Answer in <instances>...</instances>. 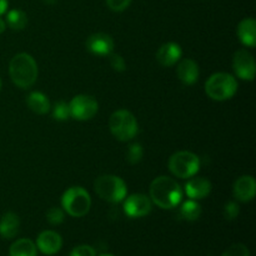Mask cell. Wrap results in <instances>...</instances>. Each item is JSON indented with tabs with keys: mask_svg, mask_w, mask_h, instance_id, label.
I'll list each match as a JSON object with an SVG mask.
<instances>
[{
	"mask_svg": "<svg viewBox=\"0 0 256 256\" xmlns=\"http://www.w3.org/2000/svg\"><path fill=\"white\" fill-rule=\"evenodd\" d=\"M38 248L30 239H18L9 249V256H36Z\"/></svg>",
	"mask_w": 256,
	"mask_h": 256,
	"instance_id": "obj_20",
	"label": "cell"
},
{
	"mask_svg": "<svg viewBox=\"0 0 256 256\" xmlns=\"http://www.w3.org/2000/svg\"><path fill=\"white\" fill-rule=\"evenodd\" d=\"M94 190L99 198L109 202H120L126 196V184L115 175H102L94 182Z\"/></svg>",
	"mask_w": 256,
	"mask_h": 256,
	"instance_id": "obj_6",
	"label": "cell"
},
{
	"mask_svg": "<svg viewBox=\"0 0 256 256\" xmlns=\"http://www.w3.org/2000/svg\"><path fill=\"white\" fill-rule=\"evenodd\" d=\"M0 88H2V80H0Z\"/></svg>",
	"mask_w": 256,
	"mask_h": 256,
	"instance_id": "obj_35",
	"label": "cell"
},
{
	"mask_svg": "<svg viewBox=\"0 0 256 256\" xmlns=\"http://www.w3.org/2000/svg\"><path fill=\"white\" fill-rule=\"evenodd\" d=\"M235 199L239 202H248L254 199L256 194V182L252 175H242L235 182L234 189Z\"/></svg>",
	"mask_w": 256,
	"mask_h": 256,
	"instance_id": "obj_13",
	"label": "cell"
},
{
	"mask_svg": "<svg viewBox=\"0 0 256 256\" xmlns=\"http://www.w3.org/2000/svg\"><path fill=\"white\" fill-rule=\"evenodd\" d=\"M232 69L240 79L252 82L255 78L254 56L246 49L238 50L232 58Z\"/></svg>",
	"mask_w": 256,
	"mask_h": 256,
	"instance_id": "obj_9",
	"label": "cell"
},
{
	"mask_svg": "<svg viewBox=\"0 0 256 256\" xmlns=\"http://www.w3.org/2000/svg\"><path fill=\"white\" fill-rule=\"evenodd\" d=\"M142 154H144V150H142V146L138 142H134V144L129 145L126 150V160L129 164L135 165L142 160Z\"/></svg>",
	"mask_w": 256,
	"mask_h": 256,
	"instance_id": "obj_23",
	"label": "cell"
},
{
	"mask_svg": "<svg viewBox=\"0 0 256 256\" xmlns=\"http://www.w3.org/2000/svg\"><path fill=\"white\" fill-rule=\"evenodd\" d=\"M26 104L32 112H34L35 114L39 115L46 114L50 110V108H52L46 95H44L40 92H30L26 98Z\"/></svg>",
	"mask_w": 256,
	"mask_h": 256,
	"instance_id": "obj_19",
	"label": "cell"
},
{
	"mask_svg": "<svg viewBox=\"0 0 256 256\" xmlns=\"http://www.w3.org/2000/svg\"><path fill=\"white\" fill-rule=\"evenodd\" d=\"M132 4V0H106V5L112 12H124L129 5Z\"/></svg>",
	"mask_w": 256,
	"mask_h": 256,
	"instance_id": "obj_29",
	"label": "cell"
},
{
	"mask_svg": "<svg viewBox=\"0 0 256 256\" xmlns=\"http://www.w3.org/2000/svg\"><path fill=\"white\" fill-rule=\"evenodd\" d=\"M212 192V182L205 178H189L185 185V192L192 200L204 199Z\"/></svg>",
	"mask_w": 256,
	"mask_h": 256,
	"instance_id": "obj_15",
	"label": "cell"
},
{
	"mask_svg": "<svg viewBox=\"0 0 256 256\" xmlns=\"http://www.w3.org/2000/svg\"><path fill=\"white\" fill-rule=\"evenodd\" d=\"M52 116L59 122H64V120L69 119L70 115V108L69 104L65 102H55L54 108H52Z\"/></svg>",
	"mask_w": 256,
	"mask_h": 256,
	"instance_id": "obj_24",
	"label": "cell"
},
{
	"mask_svg": "<svg viewBox=\"0 0 256 256\" xmlns=\"http://www.w3.org/2000/svg\"><path fill=\"white\" fill-rule=\"evenodd\" d=\"M222 256H250V252L246 245L234 244L225 250Z\"/></svg>",
	"mask_w": 256,
	"mask_h": 256,
	"instance_id": "obj_26",
	"label": "cell"
},
{
	"mask_svg": "<svg viewBox=\"0 0 256 256\" xmlns=\"http://www.w3.org/2000/svg\"><path fill=\"white\" fill-rule=\"evenodd\" d=\"M240 212V206L238 202H229L224 208V215L228 220H234L236 219L238 215Z\"/></svg>",
	"mask_w": 256,
	"mask_h": 256,
	"instance_id": "obj_27",
	"label": "cell"
},
{
	"mask_svg": "<svg viewBox=\"0 0 256 256\" xmlns=\"http://www.w3.org/2000/svg\"><path fill=\"white\" fill-rule=\"evenodd\" d=\"M70 256H96V252L90 245H79L72 250Z\"/></svg>",
	"mask_w": 256,
	"mask_h": 256,
	"instance_id": "obj_28",
	"label": "cell"
},
{
	"mask_svg": "<svg viewBox=\"0 0 256 256\" xmlns=\"http://www.w3.org/2000/svg\"><path fill=\"white\" fill-rule=\"evenodd\" d=\"M6 25L12 30H22L28 24V16L22 10L12 9L6 14Z\"/></svg>",
	"mask_w": 256,
	"mask_h": 256,
	"instance_id": "obj_21",
	"label": "cell"
},
{
	"mask_svg": "<svg viewBox=\"0 0 256 256\" xmlns=\"http://www.w3.org/2000/svg\"><path fill=\"white\" fill-rule=\"evenodd\" d=\"M110 65L114 70L116 72H124L125 68H126V64H125V60L122 55L119 54H110Z\"/></svg>",
	"mask_w": 256,
	"mask_h": 256,
	"instance_id": "obj_30",
	"label": "cell"
},
{
	"mask_svg": "<svg viewBox=\"0 0 256 256\" xmlns=\"http://www.w3.org/2000/svg\"><path fill=\"white\" fill-rule=\"evenodd\" d=\"M180 215H182V219L188 220V222H194V220L199 219L200 215H202V206H200L199 202L190 199L182 205Z\"/></svg>",
	"mask_w": 256,
	"mask_h": 256,
	"instance_id": "obj_22",
	"label": "cell"
},
{
	"mask_svg": "<svg viewBox=\"0 0 256 256\" xmlns=\"http://www.w3.org/2000/svg\"><path fill=\"white\" fill-rule=\"evenodd\" d=\"M38 64L32 55L26 52L16 54L9 64V74L12 82L22 89H28L38 79Z\"/></svg>",
	"mask_w": 256,
	"mask_h": 256,
	"instance_id": "obj_2",
	"label": "cell"
},
{
	"mask_svg": "<svg viewBox=\"0 0 256 256\" xmlns=\"http://www.w3.org/2000/svg\"><path fill=\"white\" fill-rule=\"evenodd\" d=\"M238 90V82L228 72H215L205 82V92L216 102L232 99Z\"/></svg>",
	"mask_w": 256,
	"mask_h": 256,
	"instance_id": "obj_3",
	"label": "cell"
},
{
	"mask_svg": "<svg viewBox=\"0 0 256 256\" xmlns=\"http://www.w3.org/2000/svg\"><path fill=\"white\" fill-rule=\"evenodd\" d=\"M182 199L179 182L169 176H159L150 185V200L162 209H172Z\"/></svg>",
	"mask_w": 256,
	"mask_h": 256,
	"instance_id": "obj_1",
	"label": "cell"
},
{
	"mask_svg": "<svg viewBox=\"0 0 256 256\" xmlns=\"http://www.w3.org/2000/svg\"><path fill=\"white\" fill-rule=\"evenodd\" d=\"M42 2H44L45 4H48V5H52V4H55V2H56V0H42Z\"/></svg>",
	"mask_w": 256,
	"mask_h": 256,
	"instance_id": "obj_33",
	"label": "cell"
},
{
	"mask_svg": "<svg viewBox=\"0 0 256 256\" xmlns=\"http://www.w3.org/2000/svg\"><path fill=\"white\" fill-rule=\"evenodd\" d=\"M62 205L64 212L70 216L82 218L89 212L92 208V198L82 186H72L62 194Z\"/></svg>",
	"mask_w": 256,
	"mask_h": 256,
	"instance_id": "obj_5",
	"label": "cell"
},
{
	"mask_svg": "<svg viewBox=\"0 0 256 256\" xmlns=\"http://www.w3.org/2000/svg\"><path fill=\"white\" fill-rule=\"evenodd\" d=\"M152 209V202L144 194H132L124 202V212L129 218L146 216Z\"/></svg>",
	"mask_w": 256,
	"mask_h": 256,
	"instance_id": "obj_10",
	"label": "cell"
},
{
	"mask_svg": "<svg viewBox=\"0 0 256 256\" xmlns=\"http://www.w3.org/2000/svg\"><path fill=\"white\" fill-rule=\"evenodd\" d=\"M5 29H6V22H5V20L0 16V34H2V32H4Z\"/></svg>",
	"mask_w": 256,
	"mask_h": 256,
	"instance_id": "obj_32",
	"label": "cell"
},
{
	"mask_svg": "<svg viewBox=\"0 0 256 256\" xmlns=\"http://www.w3.org/2000/svg\"><path fill=\"white\" fill-rule=\"evenodd\" d=\"M86 49L92 54L98 56H109L114 50V40L109 34L105 32H95L88 38Z\"/></svg>",
	"mask_w": 256,
	"mask_h": 256,
	"instance_id": "obj_11",
	"label": "cell"
},
{
	"mask_svg": "<svg viewBox=\"0 0 256 256\" xmlns=\"http://www.w3.org/2000/svg\"><path fill=\"white\" fill-rule=\"evenodd\" d=\"M35 245L44 255H55L62 249V239L54 230H44L39 234Z\"/></svg>",
	"mask_w": 256,
	"mask_h": 256,
	"instance_id": "obj_12",
	"label": "cell"
},
{
	"mask_svg": "<svg viewBox=\"0 0 256 256\" xmlns=\"http://www.w3.org/2000/svg\"><path fill=\"white\" fill-rule=\"evenodd\" d=\"M8 6H9V2H8V0H0V16L6 12Z\"/></svg>",
	"mask_w": 256,
	"mask_h": 256,
	"instance_id": "obj_31",
	"label": "cell"
},
{
	"mask_svg": "<svg viewBox=\"0 0 256 256\" xmlns=\"http://www.w3.org/2000/svg\"><path fill=\"white\" fill-rule=\"evenodd\" d=\"M64 210L60 209V208H50L46 212V220L49 222V224L52 225H59L64 222Z\"/></svg>",
	"mask_w": 256,
	"mask_h": 256,
	"instance_id": "obj_25",
	"label": "cell"
},
{
	"mask_svg": "<svg viewBox=\"0 0 256 256\" xmlns=\"http://www.w3.org/2000/svg\"><path fill=\"white\" fill-rule=\"evenodd\" d=\"M69 108L70 115L74 119L85 122V120H90L96 115L98 110H99V104L92 96L82 94L72 98V102H69Z\"/></svg>",
	"mask_w": 256,
	"mask_h": 256,
	"instance_id": "obj_8",
	"label": "cell"
},
{
	"mask_svg": "<svg viewBox=\"0 0 256 256\" xmlns=\"http://www.w3.org/2000/svg\"><path fill=\"white\" fill-rule=\"evenodd\" d=\"M109 128L112 134L120 142L132 140L139 132L136 118L129 110L125 109L112 112L109 120Z\"/></svg>",
	"mask_w": 256,
	"mask_h": 256,
	"instance_id": "obj_4",
	"label": "cell"
},
{
	"mask_svg": "<svg viewBox=\"0 0 256 256\" xmlns=\"http://www.w3.org/2000/svg\"><path fill=\"white\" fill-rule=\"evenodd\" d=\"M176 75L185 85H192L199 79V66L192 59H184L178 64Z\"/></svg>",
	"mask_w": 256,
	"mask_h": 256,
	"instance_id": "obj_16",
	"label": "cell"
},
{
	"mask_svg": "<svg viewBox=\"0 0 256 256\" xmlns=\"http://www.w3.org/2000/svg\"><path fill=\"white\" fill-rule=\"evenodd\" d=\"M20 228V219L14 212H5L0 219V235L4 239H12L18 235Z\"/></svg>",
	"mask_w": 256,
	"mask_h": 256,
	"instance_id": "obj_18",
	"label": "cell"
},
{
	"mask_svg": "<svg viewBox=\"0 0 256 256\" xmlns=\"http://www.w3.org/2000/svg\"><path fill=\"white\" fill-rule=\"evenodd\" d=\"M200 169V159L192 152H178L169 159V170L174 176L180 179H189L194 176Z\"/></svg>",
	"mask_w": 256,
	"mask_h": 256,
	"instance_id": "obj_7",
	"label": "cell"
},
{
	"mask_svg": "<svg viewBox=\"0 0 256 256\" xmlns=\"http://www.w3.org/2000/svg\"><path fill=\"white\" fill-rule=\"evenodd\" d=\"M102 256H115V255H112V254H102Z\"/></svg>",
	"mask_w": 256,
	"mask_h": 256,
	"instance_id": "obj_34",
	"label": "cell"
},
{
	"mask_svg": "<svg viewBox=\"0 0 256 256\" xmlns=\"http://www.w3.org/2000/svg\"><path fill=\"white\" fill-rule=\"evenodd\" d=\"M238 36L240 42L248 48H254L256 45V22L252 18L242 20L238 25Z\"/></svg>",
	"mask_w": 256,
	"mask_h": 256,
	"instance_id": "obj_17",
	"label": "cell"
},
{
	"mask_svg": "<svg viewBox=\"0 0 256 256\" xmlns=\"http://www.w3.org/2000/svg\"><path fill=\"white\" fill-rule=\"evenodd\" d=\"M182 48L176 42H165L156 52V60L162 66H172L176 64L182 58Z\"/></svg>",
	"mask_w": 256,
	"mask_h": 256,
	"instance_id": "obj_14",
	"label": "cell"
}]
</instances>
